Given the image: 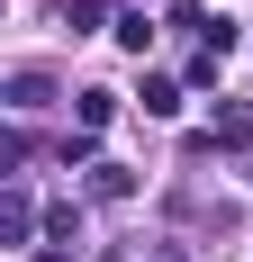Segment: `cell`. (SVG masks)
Wrapping results in <instances>:
<instances>
[{"mask_svg": "<svg viewBox=\"0 0 253 262\" xmlns=\"http://www.w3.org/2000/svg\"><path fill=\"white\" fill-rule=\"evenodd\" d=\"M145 262H181V244H154V253H145Z\"/></svg>", "mask_w": 253, "mask_h": 262, "instance_id": "11", "label": "cell"}, {"mask_svg": "<svg viewBox=\"0 0 253 262\" xmlns=\"http://www.w3.org/2000/svg\"><path fill=\"white\" fill-rule=\"evenodd\" d=\"M208 136H217V154H253V108H244V100H226Z\"/></svg>", "mask_w": 253, "mask_h": 262, "instance_id": "2", "label": "cell"}, {"mask_svg": "<svg viewBox=\"0 0 253 262\" xmlns=\"http://www.w3.org/2000/svg\"><path fill=\"white\" fill-rule=\"evenodd\" d=\"M46 244H81V208H73V199L46 208Z\"/></svg>", "mask_w": 253, "mask_h": 262, "instance_id": "9", "label": "cell"}, {"mask_svg": "<svg viewBox=\"0 0 253 262\" xmlns=\"http://www.w3.org/2000/svg\"><path fill=\"white\" fill-rule=\"evenodd\" d=\"M109 36H118L126 54H145V46H154V18H145V9H118V27H109Z\"/></svg>", "mask_w": 253, "mask_h": 262, "instance_id": "8", "label": "cell"}, {"mask_svg": "<svg viewBox=\"0 0 253 262\" xmlns=\"http://www.w3.org/2000/svg\"><path fill=\"white\" fill-rule=\"evenodd\" d=\"M91 199H136V172H126V163H91Z\"/></svg>", "mask_w": 253, "mask_h": 262, "instance_id": "5", "label": "cell"}, {"mask_svg": "<svg viewBox=\"0 0 253 262\" xmlns=\"http://www.w3.org/2000/svg\"><path fill=\"white\" fill-rule=\"evenodd\" d=\"M64 27H73V36H100V27H118V18H109V0H64Z\"/></svg>", "mask_w": 253, "mask_h": 262, "instance_id": "7", "label": "cell"}, {"mask_svg": "<svg viewBox=\"0 0 253 262\" xmlns=\"http://www.w3.org/2000/svg\"><path fill=\"white\" fill-rule=\"evenodd\" d=\"M109 118H118V91H81V100H73V127H91V136H100Z\"/></svg>", "mask_w": 253, "mask_h": 262, "instance_id": "6", "label": "cell"}, {"mask_svg": "<svg viewBox=\"0 0 253 262\" xmlns=\"http://www.w3.org/2000/svg\"><path fill=\"white\" fill-rule=\"evenodd\" d=\"M27 262H73V244H46V253H27Z\"/></svg>", "mask_w": 253, "mask_h": 262, "instance_id": "10", "label": "cell"}, {"mask_svg": "<svg viewBox=\"0 0 253 262\" xmlns=\"http://www.w3.org/2000/svg\"><path fill=\"white\" fill-rule=\"evenodd\" d=\"M0 100L27 118V108H46V100H54V73H9V81H0Z\"/></svg>", "mask_w": 253, "mask_h": 262, "instance_id": "3", "label": "cell"}, {"mask_svg": "<svg viewBox=\"0 0 253 262\" xmlns=\"http://www.w3.org/2000/svg\"><path fill=\"white\" fill-rule=\"evenodd\" d=\"M36 226H46V217H36V199H27V190L9 181V190H0V244H27Z\"/></svg>", "mask_w": 253, "mask_h": 262, "instance_id": "1", "label": "cell"}, {"mask_svg": "<svg viewBox=\"0 0 253 262\" xmlns=\"http://www.w3.org/2000/svg\"><path fill=\"white\" fill-rule=\"evenodd\" d=\"M136 108H145V118H172V108H181V81L172 73H145V81H136Z\"/></svg>", "mask_w": 253, "mask_h": 262, "instance_id": "4", "label": "cell"}]
</instances>
